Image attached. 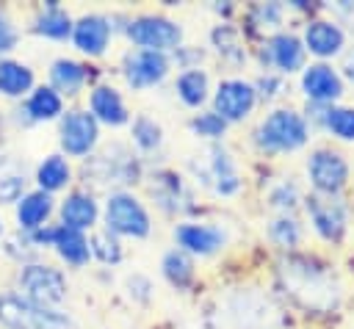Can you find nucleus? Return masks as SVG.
<instances>
[{
    "mask_svg": "<svg viewBox=\"0 0 354 329\" xmlns=\"http://www.w3.org/2000/svg\"><path fill=\"white\" fill-rule=\"evenodd\" d=\"M277 274H279L285 293L304 310L332 312L340 307L343 288L326 265L307 260V257H285V260H279Z\"/></svg>",
    "mask_w": 354,
    "mask_h": 329,
    "instance_id": "f257e3e1",
    "label": "nucleus"
},
{
    "mask_svg": "<svg viewBox=\"0 0 354 329\" xmlns=\"http://www.w3.org/2000/svg\"><path fill=\"white\" fill-rule=\"evenodd\" d=\"M0 323L6 329H80L69 315L36 307L19 296H0Z\"/></svg>",
    "mask_w": 354,
    "mask_h": 329,
    "instance_id": "f03ea898",
    "label": "nucleus"
},
{
    "mask_svg": "<svg viewBox=\"0 0 354 329\" xmlns=\"http://www.w3.org/2000/svg\"><path fill=\"white\" fill-rule=\"evenodd\" d=\"M307 141V122L288 108L271 111L257 127V144L271 152H290Z\"/></svg>",
    "mask_w": 354,
    "mask_h": 329,
    "instance_id": "7ed1b4c3",
    "label": "nucleus"
},
{
    "mask_svg": "<svg viewBox=\"0 0 354 329\" xmlns=\"http://www.w3.org/2000/svg\"><path fill=\"white\" fill-rule=\"evenodd\" d=\"M19 288L25 290V299L36 307H53L64 301L66 296V279L61 271L50 265H25L19 271Z\"/></svg>",
    "mask_w": 354,
    "mask_h": 329,
    "instance_id": "20e7f679",
    "label": "nucleus"
},
{
    "mask_svg": "<svg viewBox=\"0 0 354 329\" xmlns=\"http://www.w3.org/2000/svg\"><path fill=\"white\" fill-rule=\"evenodd\" d=\"M105 221H108V232H119V235H133V238H144L149 232V216L141 207V202L133 194H111L108 205H105Z\"/></svg>",
    "mask_w": 354,
    "mask_h": 329,
    "instance_id": "39448f33",
    "label": "nucleus"
},
{
    "mask_svg": "<svg viewBox=\"0 0 354 329\" xmlns=\"http://www.w3.org/2000/svg\"><path fill=\"white\" fill-rule=\"evenodd\" d=\"M227 318L235 329H268L274 318V307L266 296L252 293V290H238L227 299L224 304Z\"/></svg>",
    "mask_w": 354,
    "mask_h": 329,
    "instance_id": "423d86ee",
    "label": "nucleus"
},
{
    "mask_svg": "<svg viewBox=\"0 0 354 329\" xmlns=\"http://www.w3.org/2000/svg\"><path fill=\"white\" fill-rule=\"evenodd\" d=\"M307 171H310L313 188L324 196H335L348 180V163L335 149H315L307 160Z\"/></svg>",
    "mask_w": 354,
    "mask_h": 329,
    "instance_id": "0eeeda50",
    "label": "nucleus"
},
{
    "mask_svg": "<svg viewBox=\"0 0 354 329\" xmlns=\"http://www.w3.org/2000/svg\"><path fill=\"white\" fill-rule=\"evenodd\" d=\"M127 33H130V39L136 44H141L144 50H155V53L171 50L183 39L180 25L166 19V17H138V19L130 22Z\"/></svg>",
    "mask_w": 354,
    "mask_h": 329,
    "instance_id": "6e6552de",
    "label": "nucleus"
},
{
    "mask_svg": "<svg viewBox=\"0 0 354 329\" xmlns=\"http://www.w3.org/2000/svg\"><path fill=\"white\" fill-rule=\"evenodd\" d=\"M307 213H310V221L321 238L337 241L346 232V205L337 196L313 194L307 199Z\"/></svg>",
    "mask_w": 354,
    "mask_h": 329,
    "instance_id": "1a4fd4ad",
    "label": "nucleus"
},
{
    "mask_svg": "<svg viewBox=\"0 0 354 329\" xmlns=\"http://www.w3.org/2000/svg\"><path fill=\"white\" fill-rule=\"evenodd\" d=\"M254 100H257V88L241 77H232V80H224L216 91V113L224 119V122H238L243 116H249V111L254 108Z\"/></svg>",
    "mask_w": 354,
    "mask_h": 329,
    "instance_id": "9d476101",
    "label": "nucleus"
},
{
    "mask_svg": "<svg viewBox=\"0 0 354 329\" xmlns=\"http://www.w3.org/2000/svg\"><path fill=\"white\" fill-rule=\"evenodd\" d=\"M97 119L86 111H69L61 122V147L69 155H88L97 144Z\"/></svg>",
    "mask_w": 354,
    "mask_h": 329,
    "instance_id": "9b49d317",
    "label": "nucleus"
},
{
    "mask_svg": "<svg viewBox=\"0 0 354 329\" xmlns=\"http://www.w3.org/2000/svg\"><path fill=\"white\" fill-rule=\"evenodd\" d=\"M91 174L97 177V182H133L138 174V163L124 147L116 144L94 158Z\"/></svg>",
    "mask_w": 354,
    "mask_h": 329,
    "instance_id": "f8f14e48",
    "label": "nucleus"
},
{
    "mask_svg": "<svg viewBox=\"0 0 354 329\" xmlns=\"http://www.w3.org/2000/svg\"><path fill=\"white\" fill-rule=\"evenodd\" d=\"M169 72V58L163 53L155 50H138L136 55L127 58V69L124 77L133 88H144V86H155L166 77Z\"/></svg>",
    "mask_w": 354,
    "mask_h": 329,
    "instance_id": "ddd939ff",
    "label": "nucleus"
},
{
    "mask_svg": "<svg viewBox=\"0 0 354 329\" xmlns=\"http://www.w3.org/2000/svg\"><path fill=\"white\" fill-rule=\"evenodd\" d=\"M301 88L315 102H332V100H337L343 94V80H340V75L332 66L313 64L301 75Z\"/></svg>",
    "mask_w": 354,
    "mask_h": 329,
    "instance_id": "4468645a",
    "label": "nucleus"
},
{
    "mask_svg": "<svg viewBox=\"0 0 354 329\" xmlns=\"http://www.w3.org/2000/svg\"><path fill=\"white\" fill-rule=\"evenodd\" d=\"M174 238L183 246V252L194 254H213L224 243V232L210 224H177Z\"/></svg>",
    "mask_w": 354,
    "mask_h": 329,
    "instance_id": "2eb2a0df",
    "label": "nucleus"
},
{
    "mask_svg": "<svg viewBox=\"0 0 354 329\" xmlns=\"http://www.w3.org/2000/svg\"><path fill=\"white\" fill-rule=\"evenodd\" d=\"M72 39H75L77 50H83L88 55H100L111 39V22L100 14H88V17L77 19V25L72 28Z\"/></svg>",
    "mask_w": 354,
    "mask_h": 329,
    "instance_id": "dca6fc26",
    "label": "nucleus"
},
{
    "mask_svg": "<svg viewBox=\"0 0 354 329\" xmlns=\"http://www.w3.org/2000/svg\"><path fill=\"white\" fill-rule=\"evenodd\" d=\"M205 177L213 182V188L218 194H235L241 188V180H238V171H235V163L230 158V152L224 147H210L207 149V169H205Z\"/></svg>",
    "mask_w": 354,
    "mask_h": 329,
    "instance_id": "f3484780",
    "label": "nucleus"
},
{
    "mask_svg": "<svg viewBox=\"0 0 354 329\" xmlns=\"http://www.w3.org/2000/svg\"><path fill=\"white\" fill-rule=\"evenodd\" d=\"M343 41H346L343 30L335 22H326V19H315L304 30V44L310 47V53H315L321 58H329V55L340 53Z\"/></svg>",
    "mask_w": 354,
    "mask_h": 329,
    "instance_id": "a211bd4d",
    "label": "nucleus"
},
{
    "mask_svg": "<svg viewBox=\"0 0 354 329\" xmlns=\"http://www.w3.org/2000/svg\"><path fill=\"white\" fill-rule=\"evenodd\" d=\"M88 102H91V116L94 119H100L105 124H124L127 122V108H124V102H122V97H119L116 88L97 86L91 91V100Z\"/></svg>",
    "mask_w": 354,
    "mask_h": 329,
    "instance_id": "6ab92c4d",
    "label": "nucleus"
},
{
    "mask_svg": "<svg viewBox=\"0 0 354 329\" xmlns=\"http://www.w3.org/2000/svg\"><path fill=\"white\" fill-rule=\"evenodd\" d=\"M61 218H64V227H72V229H86L97 221V202L94 196L83 194V191H75L64 199L61 205Z\"/></svg>",
    "mask_w": 354,
    "mask_h": 329,
    "instance_id": "aec40b11",
    "label": "nucleus"
},
{
    "mask_svg": "<svg viewBox=\"0 0 354 329\" xmlns=\"http://www.w3.org/2000/svg\"><path fill=\"white\" fill-rule=\"evenodd\" d=\"M268 61L274 66H279L282 72H293L304 61V47H301V41L296 36L279 33V36H274L268 41Z\"/></svg>",
    "mask_w": 354,
    "mask_h": 329,
    "instance_id": "412c9836",
    "label": "nucleus"
},
{
    "mask_svg": "<svg viewBox=\"0 0 354 329\" xmlns=\"http://www.w3.org/2000/svg\"><path fill=\"white\" fill-rule=\"evenodd\" d=\"M53 246L58 249V254H61L66 263H75V265L86 263L88 254H91L86 235H83L80 229H72V227H64V224H61L58 229H53Z\"/></svg>",
    "mask_w": 354,
    "mask_h": 329,
    "instance_id": "4be33fe9",
    "label": "nucleus"
},
{
    "mask_svg": "<svg viewBox=\"0 0 354 329\" xmlns=\"http://www.w3.org/2000/svg\"><path fill=\"white\" fill-rule=\"evenodd\" d=\"M25 185H28L25 166L11 155H0V202H17Z\"/></svg>",
    "mask_w": 354,
    "mask_h": 329,
    "instance_id": "5701e85b",
    "label": "nucleus"
},
{
    "mask_svg": "<svg viewBox=\"0 0 354 329\" xmlns=\"http://www.w3.org/2000/svg\"><path fill=\"white\" fill-rule=\"evenodd\" d=\"M53 210V199L47 191H33L28 196L19 199V207H17V218L25 229H36Z\"/></svg>",
    "mask_w": 354,
    "mask_h": 329,
    "instance_id": "b1692460",
    "label": "nucleus"
},
{
    "mask_svg": "<svg viewBox=\"0 0 354 329\" xmlns=\"http://www.w3.org/2000/svg\"><path fill=\"white\" fill-rule=\"evenodd\" d=\"M33 86V72L17 61H0V91L6 97H19Z\"/></svg>",
    "mask_w": 354,
    "mask_h": 329,
    "instance_id": "393cba45",
    "label": "nucleus"
},
{
    "mask_svg": "<svg viewBox=\"0 0 354 329\" xmlns=\"http://www.w3.org/2000/svg\"><path fill=\"white\" fill-rule=\"evenodd\" d=\"M50 77H53V86H55L58 91H64V94H77L80 86L86 83V69H83L80 64L69 61V58H61V61L53 64Z\"/></svg>",
    "mask_w": 354,
    "mask_h": 329,
    "instance_id": "a878e982",
    "label": "nucleus"
},
{
    "mask_svg": "<svg viewBox=\"0 0 354 329\" xmlns=\"http://www.w3.org/2000/svg\"><path fill=\"white\" fill-rule=\"evenodd\" d=\"M177 94L185 105H202L207 97V75L202 69H185L177 77Z\"/></svg>",
    "mask_w": 354,
    "mask_h": 329,
    "instance_id": "bb28decb",
    "label": "nucleus"
},
{
    "mask_svg": "<svg viewBox=\"0 0 354 329\" xmlns=\"http://www.w3.org/2000/svg\"><path fill=\"white\" fill-rule=\"evenodd\" d=\"M36 180H39L41 191H58L69 182V163L61 155H50V158L41 160V166L36 171Z\"/></svg>",
    "mask_w": 354,
    "mask_h": 329,
    "instance_id": "cd10ccee",
    "label": "nucleus"
},
{
    "mask_svg": "<svg viewBox=\"0 0 354 329\" xmlns=\"http://www.w3.org/2000/svg\"><path fill=\"white\" fill-rule=\"evenodd\" d=\"M163 274L171 285L177 288H185L191 285L194 279V265H191V257L183 252V249H171L166 257H163Z\"/></svg>",
    "mask_w": 354,
    "mask_h": 329,
    "instance_id": "c85d7f7f",
    "label": "nucleus"
},
{
    "mask_svg": "<svg viewBox=\"0 0 354 329\" xmlns=\"http://www.w3.org/2000/svg\"><path fill=\"white\" fill-rule=\"evenodd\" d=\"M28 113L33 119H55L61 113V97H58V91L50 88V86L36 88L30 94V100H28Z\"/></svg>",
    "mask_w": 354,
    "mask_h": 329,
    "instance_id": "c756f323",
    "label": "nucleus"
},
{
    "mask_svg": "<svg viewBox=\"0 0 354 329\" xmlns=\"http://www.w3.org/2000/svg\"><path fill=\"white\" fill-rule=\"evenodd\" d=\"M36 30L44 33V36H53V39H64V36L72 30V22H69L66 11H61L58 6H50V8L39 17Z\"/></svg>",
    "mask_w": 354,
    "mask_h": 329,
    "instance_id": "7c9ffc66",
    "label": "nucleus"
},
{
    "mask_svg": "<svg viewBox=\"0 0 354 329\" xmlns=\"http://www.w3.org/2000/svg\"><path fill=\"white\" fill-rule=\"evenodd\" d=\"M268 235H271V241H274V243H279V246L290 249V246H296V243L301 241V227H299V221H296V218L282 216V218L271 221Z\"/></svg>",
    "mask_w": 354,
    "mask_h": 329,
    "instance_id": "2f4dec72",
    "label": "nucleus"
},
{
    "mask_svg": "<svg viewBox=\"0 0 354 329\" xmlns=\"http://www.w3.org/2000/svg\"><path fill=\"white\" fill-rule=\"evenodd\" d=\"M326 127L337 138L354 141V108H332V111H326Z\"/></svg>",
    "mask_w": 354,
    "mask_h": 329,
    "instance_id": "473e14b6",
    "label": "nucleus"
},
{
    "mask_svg": "<svg viewBox=\"0 0 354 329\" xmlns=\"http://www.w3.org/2000/svg\"><path fill=\"white\" fill-rule=\"evenodd\" d=\"M158 182H160V185H166V191H152V194L160 199V205H163V207L177 210V207H180V199H188V196H185V191H183L180 177H174V174L163 171V174H158Z\"/></svg>",
    "mask_w": 354,
    "mask_h": 329,
    "instance_id": "72a5a7b5",
    "label": "nucleus"
},
{
    "mask_svg": "<svg viewBox=\"0 0 354 329\" xmlns=\"http://www.w3.org/2000/svg\"><path fill=\"white\" fill-rule=\"evenodd\" d=\"M133 141L141 149H155L160 144V127L149 119V116H138L133 122Z\"/></svg>",
    "mask_w": 354,
    "mask_h": 329,
    "instance_id": "f704fd0d",
    "label": "nucleus"
},
{
    "mask_svg": "<svg viewBox=\"0 0 354 329\" xmlns=\"http://www.w3.org/2000/svg\"><path fill=\"white\" fill-rule=\"evenodd\" d=\"M88 249H91V254H97L102 263H119V257H122V246H119V241H116L111 232H97V235L91 238Z\"/></svg>",
    "mask_w": 354,
    "mask_h": 329,
    "instance_id": "c9c22d12",
    "label": "nucleus"
},
{
    "mask_svg": "<svg viewBox=\"0 0 354 329\" xmlns=\"http://www.w3.org/2000/svg\"><path fill=\"white\" fill-rule=\"evenodd\" d=\"M213 41L218 44V53L230 55L232 61H243V47H238V33L232 28H216L213 30Z\"/></svg>",
    "mask_w": 354,
    "mask_h": 329,
    "instance_id": "e433bc0d",
    "label": "nucleus"
},
{
    "mask_svg": "<svg viewBox=\"0 0 354 329\" xmlns=\"http://www.w3.org/2000/svg\"><path fill=\"white\" fill-rule=\"evenodd\" d=\"M279 19H282V8H279L277 3H260V6L252 11V25L266 28V30L277 28Z\"/></svg>",
    "mask_w": 354,
    "mask_h": 329,
    "instance_id": "4c0bfd02",
    "label": "nucleus"
},
{
    "mask_svg": "<svg viewBox=\"0 0 354 329\" xmlns=\"http://www.w3.org/2000/svg\"><path fill=\"white\" fill-rule=\"evenodd\" d=\"M224 119L213 111V113H202V116H196L194 122H191V127H194V133H199V135H207V138H216V135H221L224 133Z\"/></svg>",
    "mask_w": 354,
    "mask_h": 329,
    "instance_id": "58836bf2",
    "label": "nucleus"
},
{
    "mask_svg": "<svg viewBox=\"0 0 354 329\" xmlns=\"http://www.w3.org/2000/svg\"><path fill=\"white\" fill-rule=\"evenodd\" d=\"M293 202H296V185L293 182H282L271 194V205H277V207H293Z\"/></svg>",
    "mask_w": 354,
    "mask_h": 329,
    "instance_id": "ea45409f",
    "label": "nucleus"
},
{
    "mask_svg": "<svg viewBox=\"0 0 354 329\" xmlns=\"http://www.w3.org/2000/svg\"><path fill=\"white\" fill-rule=\"evenodd\" d=\"M14 41H17V33H14V28L8 25V19L0 14V53H3V50H11Z\"/></svg>",
    "mask_w": 354,
    "mask_h": 329,
    "instance_id": "a19ab883",
    "label": "nucleus"
},
{
    "mask_svg": "<svg viewBox=\"0 0 354 329\" xmlns=\"http://www.w3.org/2000/svg\"><path fill=\"white\" fill-rule=\"evenodd\" d=\"M346 75L354 80V53H351V55H348V61H346Z\"/></svg>",
    "mask_w": 354,
    "mask_h": 329,
    "instance_id": "79ce46f5",
    "label": "nucleus"
},
{
    "mask_svg": "<svg viewBox=\"0 0 354 329\" xmlns=\"http://www.w3.org/2000/svg\"><path fill=\"white\" fill-rule=\"evenodd\" d=\"M0 232H3V224H0Z\"/></svg>",
    "mask_w": 354,
    "mask_h": 329,
    "instance_id": "37998d69",
    "label": "nucleus"
}]
</instances>
